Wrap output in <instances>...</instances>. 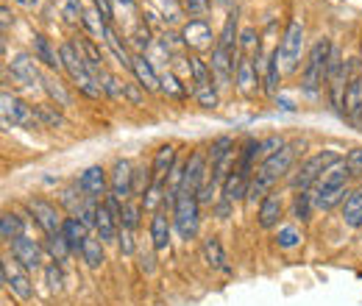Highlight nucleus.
I'll use <instances>...</instances> for the list:
<instances>
[{"label":"nucleus","instance_id":"obj_20","mask_svg":"<svg viewBox=\"0 0 362 306\" xmlns=\"http://www.w3.org/2000/svg\"><path fill=\"white\" fill-rule=\"evenodd\" d=\"M201 254H204L206 267L221 270V273H231V264H228V259H226V251H223V245H221L218 237H206L204 245H201Z\"/></svg>","mask_w":362,"mask_h":306},{"label":"nucleus","instance_id":"obj_53","mask_svg":"<svg viewBox=\"0 0 362 306\" xmlns=\"http://www.w3.org/2000/svg\"><path fill=\"white\" fill-rule=\"evenodd\" d=\"M346 165H349L354 173H362V148H354V151H349V156H346Z\"/></svg>","mask_w":362,"mask_h":306},{"label":"nucleus","instance_id":"obj_9","mask_svg":"<svg viewBox=\"0 0 362 306\" xmlns=\"http://www.w3.org/2000/svg\"><path fill=\"white\" fill-rule=\"evenodd\" d=\"M59 53H62V64H64V70H67V76L73 78V84H81L84 78H90V64H87V59H84V53H81V47L76 42H67L59 47Z\"/></svg>","mask_w":362,"mask_h":306},{"label":"nucleus","instance_id":"obj_6","mask_svg":"<svg viewBox=\"0 0 362 306\" xmlns=\"http://www.w3.org/2000/svg\"><path fill=\"white\" fill-rule=\"evenodd\" d=\"M209 156L204 153V151H195L189 159H187V165H184V181H181V192H187V195H198V189L209 181Z\"/></svg>","mask_w":362,"mask_h":306},{"label":"nucleus","instance_id":"obj_28","mask_svg":"<svg viewBox=\"0 0 362 306\" xmlns=\"http://www.w3.org/2000/svg\"><path fill=\"white\" fill-rule=\"evenodd\" d=\"M34 59L42 61V64H47L50 70H64V64H62V53H56L45 37H34Z\"/></svg>","mask_w":362,"mask_h":306},{"label":"nucleus","instance_id":"obj_36","mask_svg":"<svg viewBox=\"0 0 362 306\" xmlns=\"http://www.w3.org/2000/svg\"><path fill=\"white\" fill-rule=\"evenodd\" d=\"M218 45H221V47H226L228 53H234V47L240 45V42H237V14H228V17H226Z\"/></svg>","mask_w":362,"mask_h":306},{"label":"nucleus","instance_id":"obj_32","mask_svg":"<svg viewBox=\"0 0 362 306\" xmlns=\"http://www.w3.org/2000/svg\"><path fill=\"white\" fill-rule=\"evenodd\" d=\"M47 254L53 257V262L64 264L67 257L73 254V248H70V242H67L64 234H50V237H47Z\"/></svg>","mask_w":362,"mask_h":306},{"label":"nucleus","instance_id":"obj_3","mask_svg":"<svg viewBox=\"0 0 362 306\" xmlns=\"http://www.w3.org/2000/svg\"><path fill=\"white\" fill-rule=\"evenodd\" d=\"M279 59H281V70L284 73H296L298 70V61H301V53H304V23L301 20H290L281 45L276 47Z\"/></svg>","mask_w":362,"mask_h":306},{"label":"nucleus","instance_id":"obj_55","mask_svg":"<svg viewBox=\"0 0 362 306\" xmlns=\"http://www.w3.org/2000/svg\"><path fill=\"white\" fill-rule=\"evenodd\" d=\"M139 84H126V100H132L134 106H139L142 103V95H139Z\"/></svg>","mask_w":362,"mask_h":306},{"label":"nucleus","instance_id":"obj_51","mask_svg":"<svg viewBox=\"0 0 362 306\" xmlns=\"http://www.w3.org/2000/svg\"><path fill=\"white\" fill-rule=\"evenodd\" d=\"M279 148H284V142H281L279 136H268V139L259 142V153H262V156H271V153H276Z\"/></svg>","mask_w":362,"mask_h":306},{"label":"nucleus","instance_id":"obj_11","mask_svg":"<svg viewBox=\"0 0 362 306\" xmlns=\"http://www.w3.org/2000/svg\"><path fill=\"white\" fill-rule=\"evenodd\" d=\"M181 42L187 45V47H192V50H209V47L218 45L206 20H189L181 28Z\"/></svg>","mask_w":362,"mask_h":306},{"label":"nucleus","instance_id":"obj_37","mask_svg":"<svg viewBox=\"0 0 362 306\" xmlns=\"http://www.w3.org/2000/svg\"><path fill=\"white\" fill-rule=\"evenodd\" d=\"M313 192H298L296 195V201H293V218L301 220V223H307L310 215H313Z\"/></svg>","mask_w":362,"mask_h":306},{"label":"nucleus","instance_id":"obj_35","mask_svg":"<svg viewBox=\"0 0 362 306\" xmlns=\"http://www.w3.org/2000/svg\"><path fill=\"white\" fill-rule=\"evenodd\" d=\"M281 59H279V53L273 50V56L268 59V73H265V92H271L276 95V89H279V81H281Z\"/></svg>","mask_w":362,"mask_h":306},{"label":"nucleus","instance_id":"obj_40","mask_svg":"<svg viewBox=\"0 0 362 306\" xmlns=\"http://www.w3.org/2000/svg\"><path fill=\"white\" fill-rule=\"evenodd\" d=\"M129 45L134 47L139 56H145V50L153 45V40H151V28H148V25L134 28V31H132V37H129Z\"/></svg>","mask_w":362,"mask_h":306},{"label":"nucleus","instance_id":"obj_38","mask_svg":"<svg viewBox=\"0 0 362 306\" xmlns=\"http://www.w3.org/2000/svg\"><path fill=\"white\" fill-rule=\"evenodd\" d=\"M81 192V187L76 184V187H67V189H62V204L67 206V212L70 215H78V209L84 206V201H87V195H78Z\"/></svg>","mask_w":362,"mask_h":306},{"label":"nucleus","instance_id":"obj_29","mask_svg":"<svg viewBox=\"0 0 362 306\" xmlns=\"http://www.w3.org/2000/svg\"><path fill=\"white\" fill-rule=\"evenodd\" d=\"M42 89H45L47 95H50V100H53L59 109H67V106L73 103L70 92L64 89V84H62L56 76H42Z\"/></svg>","mask_w":362,"mask_h":306},{"label":"nucleus","instance_id":"obj_56","mask_svg":"<svg viewBox=\"0 0 362 306\" xmlns=\"http://www.w3.org/2000/svg\"><path fill=\"white\" fill-rule=\"evenodd\" d=\"M0 17H3V20H0V23H3V31H8V25L14 23V14L8 11V6H3V8H0Z\"/></svg>","mask_w":362,"mask_h":306},{"label":"nucleus","instance_id":"obj_31","mask_svg":"<svg viewBox=\"0 0 362 306\" xmlns=\"http://www.w3.org/2000/svg\"><path fill=\"white\" fill-rule=\"evenodd\" d=\"M189 76H192V84H195V87H209V84H212V67H209L201 56H192V59H189Z\"/></svg>","mask_w":362,"mask_h":306},{"label":"nucleus","instance_id":"obj_30","mask_svg":"<svg viewBox=\"0 0 362 306\" xmlns=\"http://www.w3.org/2000/svg\"><path fill=\"white\" fill-rule=\"evenodd\" d=\"M34 112H37V117H40L42 129H64V126H67V123H64V117H62V112H59V106L37 103V106H34Z\"/></svg>","mask_w":362,"mask_h":306},{"label":"nucleus","instance_id":"obj_12","mask_svg":"<svg viewBox=\"0 0 362 306\" xmlns=\"http://www.w3.org/2000/svg\"><path fill=\"white\" fill-rule=\"evenodd\" d=\"M11 257L25 270H40L42 267V245L31 237H20L11 242Z\"/></svg>","mask_w":362,"mask_h":306},{"label":"nucleus","instance_id":"obj_8","mask_svg":"<svg viewBox=\"0 0 362 306\" xmlns=\"http://www.w3.org/2000/svg\"><path fill=\"white\" fill-rule=\"evenodd\" d=\"M109 195H115L117 201H129L134 195V167L126 159H117L112 173H109Z\"/></svg>","mask_w":362,"mask_h":306},{"label":"nucleus","instance_id":"obj_50","mask_svg":"<svg viewBox=\"0 0 362 306\" xmlns=\"http://www.w3.org/2000/svg\"><path fill=\"white\" fill-rule=\"evenodd\" d=\"M64 20H67V23H76V20H84V8L78 6V0H70V3L64 6Z\"/></svg>","mask_w":362,"mask_h":306},{"label":"nucleus","instance_id":"obj_15","mask_svg":"<svg viewBox=\"0 0 362 306\" xmlns=\"http://www.w3.org/2000/svg\"><path fill=\"white\" fill-rule=\"evenodd\" d=\"M34 61H37V59H31L28 53H20V56L11 61V76H14L17 84H23V87L42 84V76H40V70H37Z\"/></svg>","mask_w":362,"mask_h":306},{"label":"nucleus","instance_id":"obj_19","mask_svg":"<svg viewBox=\"0 0 362 306\" xmlns=\"http://www.w3.org/2000/svg\"><path fill=\"white\" fill-rule=\"evenodd\" d=\"M95 228H98L100 242H115L120 237V218L106 204H100L98 206V223H95Z\"/></svg>","mask_w":362,"mask_h":306},{"label":"nucleus","instance_id":"obj_16","mask_svg":"<svg viewBox=\"0 0 362 306\" xmlns=\"http://www.w3.org/2000/svg\"><path fill=\"white\" fill-rule=\"evenodd\" d=\"M234 81H237V89H240L243 95H251V92L259 89V73H257V67H254V59H248V56H240V59H237Z\"/></svg>","mask_w":362,"mask_h":306},{"label":"nucleus","instance_id":"obj_4","mask_svg":"<svg viewBox=\"0 0 362 306\" xmlns=\"http://www.w3.org/2000/svg\"><path fill=\"white\" fill-rule=\"evenodd\" d=\"M0 103H3L0 106V112H3V129H14V126H20V129H42L34 106H25L20 98L3 92L0 95Z\"/></svg>","mask_w":362,"mask_h":306},{"label":"nucleus","instance_id":"obj_52","mask_svg":"<svg viewBox=\"0 0 362 306\" xmlns=\"http://www.w3.org/2000/svg\"><path fill=\"white\" fill-rule=\"evenodd\" d=\"M139 270H142L145 276H153V273H156V259H153V254H151V251H148V254H145V251H139Z\"/></svg>","mask_w":362,"mask_h":306},{"label":"nucleus","instance_id":"obj_22","mask_svg":"<svg viewBox=\"0 0 362 306\" xmlns=\"http://www.w3.org/2000/svg\"><path fill=\"white\" fill-rule=\"evenodd\" d=\"M132 73L136 76V81H139V87L142 89H148V92L159 89V76H156L153 64H151L145 56H139V53H136L134 59H132Z\"/></svg>","mask_w":362,"mask_h":306},{"label":"nucleus","instance_id":"obj_14","mask_svg":"<svg viewBox=\"0 0 362 306\" xmlns=\"http://www.w3.org/2000/svg\"><path fill=\"white\" fill-rule=\"evenodd\" d=\"M212 78L218 81V87H228V81H231V73L237 70V64H234V53H228L226 47H221V45H215L212 47Z\"/></svg>","mask_w":362,"mask_h":306},{"label":"nucleus","instance_id":"obj_45","mask_svg":"<svg viewBox=\"0 0 362 306\" xmlns=\"http://www.w3.org/2000/svg\"><path fill=\"white\" fill-rule=\"evenodd\" d=\"M45 278H47V287L53 290V293H59L62 290V284H64V276H62V264L59 262H50L45 267Z\"/></svg>","mask_w":362,"mask_h":306},{"label":"nucleus","instance_id":"obj_7","mask_svg":"<svg viewBox=\"0 0 362 306\" xmlns=\"http://www.w3.org/2000/svg\"><path fill=\"white\" fill-rule=\"evenodd\" d=\"M3 284L11 295H17L20 301H31L34 295V287H31V278H28V270L23 264L11 262V259H3Z\"/></svg>","mask_w":362,"mask_h":306},{"label":"nucleus","instance_id":"obj_42","mask_svg":"<svg viewBox=\"0 0 362 306\" xmlns=\"http://www.w3.org/2000/svg\"><path fill=\"white\" fill-rule=\"evenodd\" d=\"M100 87H103V95H109L112 100L126 98V84H123V81H117L115 76H103V78H100Z\"/></svg>","mask_w":362,"mask_h":306},{"label":"nucleus","instance_id":"obj_5","mask_svg":"<svg viewBox=\"0 0 362 306\" xmlns=\"http://www.w3.org/2000/svg\"><path fill=\"white\" fill-rule=\"evenodd\" d=\"M198 206L201 204L195 195L179 192V198L173 204V225H176L181 240H192L198 234Z\"/></svg>","mask_w":362,"mask_h":306},{"label":"nucleus","instance_id":"obj_57","mask_svg":"<svg viewBox=\"0 0 362 306\" xmlns=\"http://www.w3.org/2000/svg\"><path fill=\"white\" fill-rule=\"evenodd\" d=\"M20 6H25V8H34V6H40V0H17Z\"/></svg>","mask_w":362,"mask_h":306},{"label":"nucleus","instance_id":"obj_33","mask_svg":"<svg viewBox=\"0 0 362 306\" xmlns=\"http://www.w3.org/2000/svg\"><path fill=\"white\" fill-rule=\"evenodd\" d=\"M165 192H168V189H165V181H162V178H153V184L148 187V192H145L142 201H139L142 209H145V212H153V209L159 206V201H165Z\"/></svg>","mask_w":362,"mask_h":306},{"label":"nucleus","instance_id":"obj_34","mask_svg":"<svg viewBox=\"0 0 362 306\" xmlns=\"http://www.w3.org/2000/svg\"><path fill=\"white\" fill-rule=\"evenodd\" d=\"M81 259H84L87 267H92V270L100 267V264H103V242L87 237V242H84V248H81Z\"/></svg>","mask_w":362,"mask_h":306},{"label":"nucleus","instance_id":"obj_58","mask_svg":"<svg viewBox=\"0 0 362 306\" xmlns=\"http://www.w3.org/2000/svg\"><path fill=\"white\" fill-rule=\"evenodd\" d=\"M215 3H221V6H226V3H228V0H215Z\"/></svg>","mask_w":362,"mask_h":306},{"label":"nucleus","instance_id":"obj_44","mask_svg":"<svg viewBox=\"0 0 362 306\" xmlns=\"http://www.w3.org/2000/svg\"><path fill=\"white\" fill-rule=\"evenodd\" d=\"M159 89H162V92H168V95H173V98H184V92H187V89L179 84V78H176L173 73L159 76Z\"/></svg>","mask_w":362,"mask_h":306},{"label":"nucleus","instance_id":"obj_17","mask_svg":"<svg viewBox=\"0 0 362 306\" xmlns=\"http://www.w3.org/2000/svg\"><path fill=\"white\" fill-rule=\"evenodd\" d=\"M78 187H81V192H84L87 198L100 201V195H106V170H103L100 165L87 167V170L81 173V178H78Z\"/></svg>","mask_w":362,"mask_h":306},{"label":"nucleus","instance_id":"obj_39","mask_svg":"<svg viewBox=\"0 0 362 306\" xmlns=\"http://www.w3.org/2000/svg\"><path fill=\"white\" fill-rule=\"evenodd\" d=\"M142 212H145V209H142V204H132V201H126V206H123V218H120V228L136 231Z\"/></svg>","mask_w":362,"mask_h":306},{"label":"nucleus","instance_id":"obj_18","mask_svg":"<svg viewBox=\"0 0 362 306\" xmlns=\"http://www.w3.org/2000/svg\"><path fill=\"white\" fill-rule=\"evenodd\" d=\"M343 114L362 131V78H351L346 87V100H343Z\"/></svg>","mask_w":362,"mask_h":306},{"label":"nucleus","instance_id":"obj_1","mask_svg":"<svg viewBox=\"0 0 362 306\" xmlns=\"http://www.w3.org/2000/svg\"><path fill=\"white\" fill-rule=\"evenodd\" d=\"M334 162H337V153H334V151L313 153L307 162H301V165L296 167V173L290 175V187H293L296 192H310L317 181H320V175L326 173Z\"/></svg>","mask_w":362,"mask_h":306},{"label":"nucleus","instance_id":"obj_23","mask_svg":"<svg viewBox=\"0 0 362 306\" xmlns=\"http://www.w3.org/2000/svg\"><path fill=\"white\" fill-rule=\"evenodd\" d=\"M170 245V220L162 212H153L151 218V248L153 251H168Z\"/></svg>","mask_w":362,"mask_h":306},{"label":"nucleus","instance_id":"obj_46","mask_svg":"<svg viewBox=\"0 0 362 306\" xmlns=\"http://www.w3.org/2000/svg\"><path fill=\"white\" fill-rule=\"evenodd\" d=\"M209 6H212V0H184V8H187V14L192 20H204V14L209 11Z\"/></svg>","mask_w":362,"mask_h":306},{"label":"nucleus","instance_id":"obj_47","mask_svg":"<svg viewBox=\"0 0 362 306\" xmlns=\"http://www.w3.org/2000/svg\"><path fill=\"white\" fill-rule=\"evenodd\" d=\"M159 3V8H162V14H165V20L168 23H181V8H179V3L176 0H156Z\"/></svg>","mask_w":362,"mask_h":306},{"label":"nucleus","instance_id":"obj_54","mask_svg":"<svg viewBox=\"0 0 362 306\" xmlns=\"http://www.w3.org/2000/svg\"><path fill=\"white\" fill-rule=\"evenodd\" d=\"M112 8H115V14L117 11H126V17H132L134 14V0H112Z\"/></svg>","mask_w":362,"mask_h":306},{"label":"nucleus","instance_id":"obj_13","mask_svg":"<svg viewBox=\"0 0 362 306\" xmlns=\"http://www.w3.org/2000/svg\"><path fill=\"white\" fill-rule=\"evenodd\" d=\"M248 187H251V173L234 167L228 173L226 181H223V187H221V195H223V201H228V204H237V201L248 198Z\"/></svg>","mask_w":362,"mask_h":306},{"label":"nucleus","instance_id":"obj_10","mask_svg":"<svg viewBox=\"0 0 362 306\" xmlns=\"http://www.w3.org/2000/svg\"><path fill=\"white\" fill-rule=\"evenodd\" d=\"M28 209H31L34 220L45 228L47 237H50V234H62L64 218L59 215V209H56L50 201H45V198H31V201H28Z\"/></svg>","mask_w":362,"mask_h":306},{"label":"nucleus","instance_id":"obj_26","mask_svg":"<svg viewBox=\"0 0 362 306\" xmlns=\"http://www.w3.org/2000/svg\"><path fill=\"white\" fill-rule=\"evenodd\" d=\"M343 223L349 228H362V189L349 192V198L343 201Z\"/></svg>","mask_w":362,"mask_h":306},{"label":"nucleus","instance_id":"obj_41","mask_svg":"<svg viewBox=\"0 0 362 306\" xmlns=\"http://www.w3.org/2000/svg\"><path fill=\"white\" fill-rule=\"evenodd\" d=\"M301 242V231L296 228V225H287V228H279V234H276V245L279 248H284V251H290V248H296Z\"/></svg>","mask_w":362,"mask_h":306},{"label":"nucleus","instance_id":"obj_25","mask_svg":"<svg viewBox=\"0 0 362 306\" xmlns=\"http://www.w3.org/2000/svg\"><path fill=\"white\" fill-rule=\"evenodd\" d=\"M173 165H176V145H162L156 153H153V165H151V170L156 178H168L170 170H173Z\"/></svg>","mask_w":362,"mask_h":306},{"label":"nucleus","instance_id":"obj_24","mask_svg":"<svg viewBox=\"0 0 362 306\" xmlns=\"http://www.w3.org/2000/svg\"><path fill=\"white\" fill-rule=\"evenodd\" d=\"M87 231H90V228H87L78 218H73V215H70V218H64L62 234L67 237V242H70V248H73L76 254H81V248H84V242H87V237H90Z\"/></svg>","mask_w":362,"mask_h":306},{"label":"nucleus","instance_id":"obj_43","mask_svg":"<svg viewBox=\"0 0 362 306\" xmlns=\"http://www.w3.org/2000/svg\"><path fill=\"white\" fill-rule=\"evenodd\" d=\"M192 95H195V100H198L204 109H215V106H218V92H215L212 84H209V87H195Z\"/></svg>","mask_w":362,"mask_h":306},{"label":"nucleus","instance_id":"obj_48","mask_svg":"<svg viewBox=\"0 0 362 306\" xmlns=\"http://www.w3.org/2000/svg\"><path fill=\"white\" fill-rule=\"evenodd\" d=\"M240 47H243V50H248V53H251V50H257V53H259V34H257L254 28H245V31L240 34Z\"/></svg>","mask_w":362,"mask_h":306},{"label":"nucleus","instance_id":"obj_49","mask_svg":"<svg viewBox=\"0 0 362 306\" xmlns=\"http://www.w3.org/2000/svg\"><path fill=\"white\" fill-rule=\"evenodd\" d=\"M117 242H120V254H123V257H132V254H134V231H129V228H120V237H117Z\"/></svg>","mask_w":362,"mask_h":306},{"label":"nucleus","instance_id":"obj_21","mask_svg":"<svg viewBox=\"0 0 362 306\" xmlns=\"http://www.w3.org/2000/svg\"><path fill=\"white\" fill-rule=\"evenodd\" d=\"M281 212H284L281 198L271 192V195L259 204V209H257V223H259L262 228H276V225H279V218H281Z\"/></svg>","mask_w":362,"mask_h":306},{"label":"nucleus","instance_id":"obj_27","mask_svg":"<svg viewBox=\"0 0 362 306\" xmlns=\"http://www.w3.org/2000/svg\"><path fill=\"white\" fill-rule=\"evenodd\" d=\"M0 237H3V242H14V240H20V237H25V220L20 218V215H14V212H6L3 218H0Z\"/></svg>","mask_w":362,"mask_h":306},{"label":"nucleus","instance_id":"obj_2","mask_svg":"<svg viewBox=\"0 0 362 306\" xmlns=\"http://www.w3.org/2000/svg\"><path fill=\"white\" fill-rule=\"evenodd\" d=\"M334 45L329 40H317L310 50V59L304 64V92L315 98L317 89L326 84V67H329V56H332Z\"/></svg>","mask_w":362,"mask_h":306}]
</instances>
